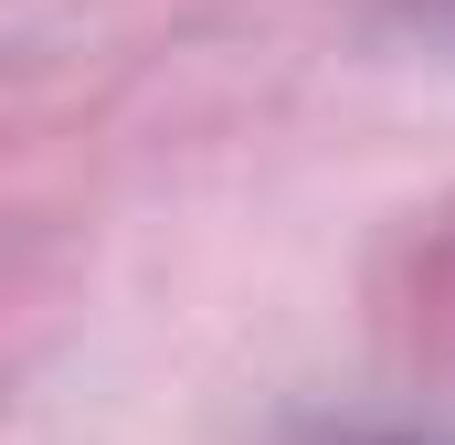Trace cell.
<instances>
[{
  "label": "cell",
  "mask_w": 455,
  "mask_h": 445,
  "mask_svg": "<svg viewBox=\"0 0 455 445\" xmlns=\"http://www.w3.org/2000/svg\"><path fill=\"white\" fill-rule=\"evenodd\" d=\"M318 445H435V435H381L371 425V435H318Z\"/></svg>",
  "instance_id": "obj_1"
}]
</instances>
